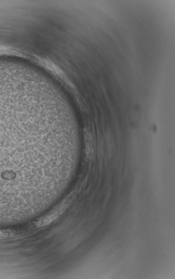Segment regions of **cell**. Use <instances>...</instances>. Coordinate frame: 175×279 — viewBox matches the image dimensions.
<instances>
[{"label": "cell", "mask_w": 175, "mask_h": 279, "mask_svg": "<svg viewBox=\"0 0 175 279\" xmlns=\"http://www.w3.org/2000/svg\"><path fill=\"white\" fill-rule=\"evenodd\" d=\"M67 206L66 204H61L57 207L55 208L53 210L50 211L47 215L41 217L38 221H36L34 224L37 228L43 227L47 226L51 223L57 218L61 216L62 214L65 211Z\"/></svg>", "instance_id": "6da1fadb"}]
</instances>
